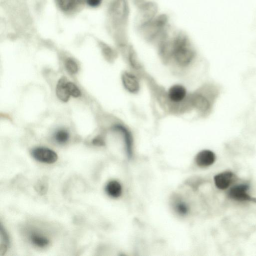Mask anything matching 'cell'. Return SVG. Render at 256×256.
Returning a JSON list of instances; mask_svg holds the SVG:
<instances>
[{
  "instance_id": "obj_3",
  "label": "cell",
  "mask_w": 256,
  "mask_h": 256,
  "mask_svg": "<svg viewBox=\"0 0 256 256\" xmlns=\"http://www.w3.org/2000/svg\"><path fill=\"white\" fill-rule=\"evenodd\" d=\"M33 157L38 161L47 164H53L58 158L57 153L54 151L45 147H38L31 152Z\"/></svg>"
},
{
  "instance_id": "obj_18",
  "label": "cell",
  "mask_w": 256,
  "mask_h": 256,
  "mask_svg": "<svg viewBox=\"0 0 256 256\" xmlns=\"http://www.w3.org/2000/svg\"><path fill=\"white\" fill-rule=\"evenodd\" d=\"M67 70L71 74H75L78 71V65L73 59H69L65 62Z\"/></svg>"
},
{
  "instance_id": "obj_15",
  "label": "cell",
  "mask_w": 256,
  "mask_h": 256,
  "mask_svg": "<svg viewBox=\"0 0 256 256\" xmlns=\"http://www.w3.org/2000/svg\"><path fill=\"white\" fill-rule=\"evenodd\" d=\"M48 182L45 178H42L36 183L35 189L40 195H45L48 190Z\"/></svg>"
},
{
  "instance_id": "obj_11",
  "label": "cell",
  "mask_w": 256,
  "mask_h": 256,
  "mask_svg": "<svg viewBox=\"0 0 256 256\" xmlns=\"http://www.w3.org/2000/svg\"><path fill=\"white\" fill-rule=\"evenodd\" d=\"M68 80L65 77L61 78L57 85L56 94L58 98L64 102L69 101L70 95L67 88Z\"/></svg>"
},
{
  "instance_id": "obj_2",
  "label": "cell",
  "mask_w": 256,
  "mask_h": 256,
  "mask_svg": "<svg viewBox=\"0 0 256 256\" xmlns=\"http://www.w3.org/2000/svg\"><path fill=\"white\" fill-rule=\"evenodd\" d=\"M250 186L247 184L235 185L230 189L228 196L230 199L239 202L253 201L256 202V198L252 197L248 193Z\"/></svg>"
},
{
  "instance_id": "obj_12",
  "label": "cell",
  "mask_w": 256,
  "mask_h": 256,
  "mask_svg": "<svg viewBox=\"0 0 256 256\" xmlns=\"http://www.w3.org/2000/svg\"><path fill=\"white\" fill-rule=\"evenodd\" d=\"M1 246H0V254L2 256L6 252L10 245L9 235L2 224L1 225Z\"/></svg>"
},
{
  "instance_id": "obj_4",
  "label": "cell",
  "mask_w": 256,
  "mask_h": 256,
  "mask_svg": "<svg viewBox=\"0 0 256 256\" xmlns=\"http://www.w3.org/2000/svg\"><path fill=\"white\" fill-rule=\"evenodd\" d=\"M174 56L177 62L182 66L189 65L194 57L192 50L185 43L179 44L176 48Z\"/></svg>"
},
{
  "instance_id": "obj_6",
  "label": "cell",
  "mask_w": 256,
  "mask_h": 256,
  "mask_svg": "<svg viewBox=\"0 0 256 256\" xmlns=\"http://www.w3.org/2000/svg\"><path fill=\"white\" fill-rule=\"evenodd\" d=\"M216 160L215 154L209 150L200 151L195 157L196 164L201 168H206L212 165Z\"/></svg>"
},
{
  "instance_id": "obj_17",
  "label": "cell",
  "mask_w": 256,
  "mask_h": 256,
  "mask_svg": "<svg viewBox=\"0 0 256 256\" xmlns=\"http://www.w3.org/2000/svg\"><path fill=\"white\" fill-rule=\"evenodd\" d=\"M66 86L68 93L70 96H72L75 98H78L81 95V92L79 89L72 82L68 81Z\"/></svg>"
},
{
  "instance_id": "obj_5",
  "label": "cell",
  "mask_w": 256,
  "mask_h": 256,
  "mask_svg": "<svg viewBox=\"0 0 256 256\" xmlns=\"http://www.w3.org/2000/svg\"><path fill=\"white\" fill-rule=\"evenodd\" d=\"M235 177L234 174L230 171L219 173L214 177L215 185L220 190H226L235 181Z\"/></svg>"
},
{
  "instance_id": "obj_7",
  "label": "cell",
  "mask_w": 256,
  "mask_h": 256,
  "mask_svg": "<svg viewBox=\"0 0 256 256\" xmlns=\"http://www.w3.org/2000/svg\"><path fill=\"white\" fill-rule=\"evenodd\" d=\"M122 83L128 91L136 93L139 90L140 85L136 77L129 73L126 72L122 76Z\"/></svg>"
},
{
  "instance_id": "obj_10",
  "label": "cell",
  "mask_w": 256,
  "mask_h": 256,
  "mask_svg": "<svg viewBox=\"0 0 256 256\" xmlns=\"http://www.w3.org/2000/svg\"><path fill=\"white\" fill-rule=\"evenodd\" d=\"M105 191L107 195L113 198L120 197L123 192L121 184L117 181L112 180L109 182L106 186Z\"/></svg>"
},
{
  "instance_id": "obj_20",
  "label": "cell",
  "mask_w": 256,
  "mask_h": 256,
  "mask_svg": "<svg viewBox=\"0 0 256 256\" xmlns=\"http://www.w3.org/2000/svg\"><path fill=\"white\" fill-rule=\"evenodd\" d=\"M88 5L92 7H97L99 6L102 2V0H86Z\"/></svg>"
},
{
  "instance_id": "obj_21",
  "label": "cell",
  "mask_w": 256,
  "mask_h": 256,
  "mask_svg": "<svg viewBox=\"0 0 256 256\" xmlns=\"http://www.w3.org/2000/svg\"><path fill=\"white\" fill-rule=\"evenodd\" d=\"M93 144L94 145L96 146H103L104 145V142L102 138L100 137H96L95 138L92 142Z\"/></svg>"
},
{
  "instance_id": "obj_13",
  "label": "cell",
  "mask_w": 256,
  "mask_h": 256,
  "mask_svg": "<svg viewBox=\"0 0 256 256\" xmlns=\"http://www.w3.org/2000/svg\"><path fill=\"white\" fill-rule=\"evenodd\" d=\"M32 243L40 248H44L49 244V240L43 236L37 234H33L30 236Z\"/></svg>"
},
{
  "instance_id": "obj_1",
  "label": "cell",
  "mask_w": 256,
  "mask_h": 256,
  "mask_svg": "<svg viewBox=\"0 0 256 256\" xmlns=\"http://www.w3.org/2000/svg\"><path fill=\"white\" fill-rule=\"evenodd\" d=\"M218 95L219 90L216 86H208L202 92L192 96V105L202 114L207 115L211 111Z\"/></svg>"
},
{
  "instance_id": "obj_19",
  "label": "cell",
  "mask_w": 256,
  "mask_h": 256,
  "mask_svg": "<svg viewBox=\"0 0 256 256\" xmlns=\"http://www.w3.org/2000/svg\"><path fill=\"white\" fill-rule=\"evenodd\" d=\"M175 208L177 212L181 215H186L189 212L187 205L183 202H179L176 203Z\"/></svg>"
},
{
  "instance_id": "obj_8",
  "label": "cell",
  "mask_w": 256,
  "mask_h": 256,
  "mask_svg": "<svg viewBox=\"0 0 256 256\" xmlns=\"http://www.w3.org/2000/svg\"><path fill=\"white\" fill-rule=\"evenodd\" d=\"M187 91L185 88L180 85L172 86L168 92V97L174 103H180L186 98Z\"/></svg>"
},
{
  "instance_id": "obj_16",
  "label": "cell",
  "mask_w": 256,
  "mask_h": 256,
  "mask_svg": "<svg viewBox=\"0 0 256 256\" xmlns=\"http://www.w3.org/2000/svg\"><path fill=\"white\" fill-rule=\"evenodd\" d=\"M54 138L59 144H64L69 140V134L66 130H59L55 133Z\"/></svg>"
},
{
  "instance_id": "obj_14",
  "label": "cell",
  "mask_w": 256,
  "mask_h": 256,
  "mask_svg": "<svg viewBox=\"0 0 256 256\" xmlns=\"http://www.w3.org/2000/svg\"><path fill=\"white\" fill-rule=\"evenodd\" d=\"M76 0H56L59 8L64 11L72 9L76 5Z\"/></svg>"
},
{
  "instance_id": "obj_9",
  "label": "cell",
  "mask_w": 256,
  "mask_h": 256,
  "mask_svg": "<svg viewBox=\"0 0 256 256\" xmlns=\"http://www.w3.org/2000/svg\"><path fill=\"white\" fill-rule=\"evenodd\" d=\"M114 128L120 131L122 133L124 137L127 155L129 158H131L133 155V140L131 134L129 132L122 126H115Z\"/></svg>"
}]
</instances>
